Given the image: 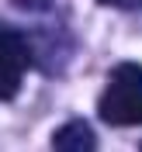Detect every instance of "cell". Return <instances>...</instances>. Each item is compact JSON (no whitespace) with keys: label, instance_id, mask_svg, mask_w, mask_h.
Instances as JSON below:
<instances>
[{"label":"cell","instance_id":"obj_1","mask_svg":"<svg viewBox=\"0 0 142 152\" xmlns=\"http://www.w3.org/2000/svg\"><path fill=\"white\" fill-rule=\"evenodd\" d=\"M97 114L107 124H142V66L121 62L111 69V80L97 100Z\"/></svg>","mask_w":142,"mask_h":152},{"label":"cell","instance_id":"obj_2","mask_svg":"<svg viewBox=\"0 0 142 152\" xmlns=\"http://www.w3.org/2000/svg\"><path fill=\"white\" fill-rule=\"evenodd\" d=\"M28 62H31L28 42L18 31H0V100H10L21 90Z\"/></svg>","mask_w":142,"mask_h":152},{"label":"cell","instance_id":"obj_3","mask_svg":"<svg viewBox=\"0 0 142 152\" xmlns=\"http://www.w3.org/2000/svg\"><path fill=\"white\" fill-rule=\"evenodd\" d=\"M52 145L66 149V152H90V149H97V138H94V132H90L87 121H66L52 135Z\"/></svg>","mask_w":142,"mask_h":152},{"label":"cell","instance_id":"obj_4","mask_svg":"<svg viewBox=\"0 0 142 152\" xmlns=\"http://www.w3.org/2000/svg\"><path fill=\"white\" fill-rule=\"evenodd\" d=\"M18 7H24V10H42V7H49V0H14Z\"/></svg>","mask_w":142,"mask_h":152},{"label":"cell","instance_id":"obj_5","mask_svg":"<svg viewBox=\"0 0 142 152\" xmlns=\"http://www.w3.org/2000/svg\"><path fill=\"white\" fill-rule=\"evenodd\" d=\"M104 4H114V7H142V0H104Z\"/></svg>","mask_w":142,"mask_h":152}]
</instances>
